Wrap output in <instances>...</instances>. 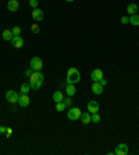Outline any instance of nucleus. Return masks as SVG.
Masks as SVG:
<instances>
[{
    "instance_id": "obj_1",
    "label": "nucleus",
    "mask_w": 139,
    "mask_h": 155,
    "mask_svg": "<svg viewBox=\"0 0 139 155\" xmlns=\"http://www.w3.org/2000/svg\"><path fill=\"white\" fill-rule=\"evenodd\" d=\"M45 76L40 71H33L32 75L29 76V85H31V90H39L40 86L43 85Z\"/></svg>"
},
{
    "instance_id": "obj_2",
    "label": "nucleus",
    "mask_w": 139,
    "mask_h": 155,
    "mask_svg": "<svg viewBox=\"0 0 139 155\" xmlns=\"http://www.w3.org/2000/svg\"><path fill=\"white\" fill-rule=\"evenodd\" d=\"M67 83H71V85H75V83H78L81 80V74L79 71L75 67H72V68H70L68 72H67Z\"/></svg>"
},
{
    "instance_id": "obj_3",
    "label": "nucleus",
    "mask_w": 139,
    "mask_h": 155,
    "mask_svg": "<svg viewBox=\"0 0 139 155\" xmlns=\"http://www.w3.org/2000/svg\"><path fill=\"white\" fill-rule=\"evenodd\" d=\"M81 115H82V112L77 107H70L67 111V118L70 121H78V119H81Z\"/></svg>"
},
{
    "instance_id": "obj_4",
    "label": "nucleus",
    "mask_w": 139,
    "mask_h": 155,
    "mask_svg": "<svg viewBox=\"0 0 139 155\" xmlns=\"http://www.w3.org/2000/svg\"><path fill=\"white\" fill-rule=\"evenodd\" d=\"M18 98H20V94L16 90H9L6 93V100L10 104H18Z\"/></svg>"
},
{
    "instance_id": "obj_5",
    "label": "nucleus",
    "mask_w": 139,
    "mask_h": 155,
    "mask_svg": "<svg viewBox=\"0 0 139 155\" xmlns=\"http://www.w3.org/2000/svg\"><path fill=\"white\" fill-rule=\"evenodd\" d=\"M29 67H31L33 71H42V68H43L42 58H39V57H32V58H31V62H29Z\"/></svg>"
},
{
    "instance_id": "obj_6",
    "label": "nucleus",
    "mask_w": 139,
    "mask_h": 155,
    "mask_svg": "<svg viewBox=\"0 0 139 155\" xmlns=\"http://www.w3.org/2000/svg\"><path fill=\"white\" fill-rule=\"evenodd\" d=\"M91 78L93 82H100V80L103 79V71L100 69V68H95V69L92 71Z\"/></svg>"
},
{
    "instance_id": "obj_7",
    "label": "nucleus",
    "mask_w": 139,
    "mask_h": 155,
    "mask_svg": "<svg viewBox=\"0 0 139 155\" xmlns=\"http://www.w3.org/2000/svg\"><path fill=\"white\" fill-rule=\"evenodd\" d=\"M11 44H13V47L21 48L22 46H24V39H22L21 35H18V36H13V39H11Z\"/></svg>"
},
{
    "instance_id": "obj_8",
    "label": "nucleus",
    "mask_w": 139,
    "mask_h": 155,
    "mask_svg": "<svg viewBox=\"0 0 139 155\" xmlns=\"http://www.w3.org/2000/svg\"><path fill=\"white\" fill-rule=\"evenodd\" d=\"M86 108H88V112H91V114H96L99 112V102L95 101V100H92V101L88 102V105H86Z\"/></svg>"
},
{
    "instance_id": "obj_9",
    "label": "nucleus",
    "mask_w": 139,
    "mask_h": 155,
    "mask_svg": "<svg viewBox=\"0 0 139 155\" xmlns=\"http://www.w3.org/2000/svg\"><path fill=\"white\" fill-rule=\"evenodd\" d=\"M114 154L116 155H127L128 154V145L127 144H118L114 148Z\"/></svg>"
},
{
    "instance_id": "obj_10",
    "label": "nucleus",
    "mask_w": 139,
    "mask_h": 155,
    "mask_svg": "<svg viewBox=\"0 0 139 155\" xmlns=\"http://www.w3.org/2000/svg\"><path fill=\"white\" fill-rule=\"evenodd\" d=\"M7 8H9V11H11V13L18 11V8H20L18 0H9V1H7Z\"/></svg>"
},
{
    "instance_id": "obj_11",
    "label": "nucleus",
    "mask_w": 139,
    "mask_h": 155,
    "mask_svg": "<svg viewBox=\"0 0 139 155\" xmlns=\"http://www.w3.org/2000/svg\"><path fill=\"white\" fill-rule=\"evenodd\" d=\"M29 102H31V98L28 97V94H21L20 98H18V104H20V107H28L29 105Z\"/></svg>"
},
{
    "instance_id": "obj_12",
    "label": "nucleus",
    "mask_w": 139,
    "mask_h": 155,
    "mask_svg": "<svg viewBox=\"0 0 139 155\" xmlns=\"http://www.w3.org/2000/svg\"><path fill=\"white\" fill-rule=\"evenodd\" d=\"M103 89H104V87H103L99 82H93V85H92V93H93V94L100 96V94L103 93Z\"/></svg>"
},
{
    "instance_id": "obj_13",
    "label": "nucleus",
    "mask_w": 139,
    "mask_h": 155,
    "mask_svg": "<svg viewBox=\"0 0 139 155\" xmlns=\"http://www.w3.org/2000/svg\"><path fill=\"white\" fill-rule=\"evenodd\" d=\"M32 18L35 20L36 22H39V21H42L43 20V11L40 10V8H33L32 10Z\"/></svg>"
},
{
    "instance_id": "obj_14",
    "label": "nucleus",
    "mask_w": 139,
    "mask_h": 155,
    "mask_svg": "<svg viewBox=\"0 0 139 155\" xmlns=\"http://www.w3.org/2000/svg\"><path fill=\"white\" fill-rule=\"evenodd\" d=\"M13 36H14V35L11 32V29H4L3 33H1V38H3V40H6V42H11Z\"/></svg>"
},
{
    "instance_id": "obj_15",
    "label": "nucleus",
    "mask_w": 139,
    "mask_h": 155,
    "mask_svg": "<svg viewBox=\"0 0 139 155\" xmlns=\"http://www.w3.org/2000/svg\"><path fill=\"white\" fill-rule=\"evenodd\" d=\"M127 13H128L129 15L136 14V13H138V4H136V3H129L128 7H127Z\"/></svg>"
},
{
    "instance_id": "obj_16",
    "label": "nucleus",
    "mask_w": 139,
    "mask_h": 155,
    "mask_svg": "<svg viewBox=\"0 0 139 155\" xmlns=\"http://www.w3.org/2000/svg\"><path fill=\"white\" fill-rule=\"evenodd\" d=\"M91 112H82L81 115V122L84 123V125H89L91 123Z\"/></svg>"
},
{
    "instance_id": "obj_17",
    "label": "nucleus",
    "mask_w": 139,
    "mask_h": 155,
    "mask_svg": "<svg viewBox=\"0 0 139 155\" xmlns=\"http://www.w3.org/2000/svg\"><path fill=\"white\" fill-rule=\"evenodd\" d=\"M63 100H64V94H63L60 90L54 91V93H53V101L54 102H61Z\"/></svg>"
},
{
    "instance_id": "obj_18",
    "label": "nucleus",
    "mask_w": 139,
    "mask_h": 155,
    "mask_svg": "<svg viewBox=\"0 0 139 155\" xmlns=\"http://www.w3.org/2000/svg\"><path fill=\"white\" fill-rule=\"evenodd\" d=\"M65 93H67V96L72 97L75 93H77V89H75V86L71 85V83H68V85H67V87H65Z\"/></svg>"
},
{
    "instance_id": "obj_19",
    "label": "nucleus",
    "mask_w": 139,
    "mask_h": 155,
    "mask_svg": "<svg viewBox=\"0 0 139 155\" xmlns=\"http://www.w3.org/2000/svg\"><path fill=\"white\" fill-rule=\"evenodd\" d=\"M129 24L134 27H139V15L138 14H132L129 17Z\"/></svg>"
},
{
    "instance_id": "obj_20",
    "label": "nucleus",
    "mask_w": 139,
    "mask_h": 155,
    "mask_svg": "<svg viewBox=\"0 0 139 155\" xmlns=\"http://www.w3.org/2000/svg\"><path fill=\"white\" fill-rule=\"evenodd\" d=\"M31 90V85L29 83H22L21 85V94H28Z\"/></svg>"
},
{
    "instance_id": "obj_21",
    "label": "nucleus",
    "mask_w": 139,
    "mask_h": 155,
    "mask_svg": "<svg viewBox=\"0 0 139 155\" xmlns=\"http://www.w3.org/2000/svg\"><path fill=\"white\" fill-rule=\"evenodd\" d=\"M65 109H67V107H65V104L63 101H61V102H56V111L63 112V111H65Z\"/></svg>"
},
{
    "instance_id": "obj_22",
    "label": "nucleus",
    "mask_w": 139,
    "mask_h": 155,
    "mask_svg": "<svg viewBox=\"0 0 139 155\" xmlns=\"http://www.w3.org/2000/svg\"><path fill=\"white\" fill-rule=\"evenodd\" d=\"M92 116H91V122L92 123H99L100 122V119H102V118H100V115H99V114H91Z\"/></svg>"
},
{
    "instance_id": "obj_23",
    "label": "nucleus",
    "mask_w": 139,
    "mask_h": 155,
    "mask_svg": "<svg viewBox=\"0 0 139 155\" xmlns=\"http://www.w3.org/2000/svg\"><path fill=\"white\" fill-rule=\"evenodd\" d=\"M31 31H32V33H35V35H38V33L40 32V28H39V25H38L36 22L31 25Z\"/></svg>"
},
{
    "instance_id": "obj_24",
    "label": "nucleus",
    "mask_w": 139,
    "mask_h": 155,
    "mask_svg": "<svg viewBox=\"0 0 139 155\" xmlns=\"http://www.w3.org/2000/svg\"><path fill=\"white\" fill-rule=\"evenodd\" d=\"M63 102L65 104V107L67 108H70V107H72V100H71V97H65L64 100H63Z\"/></svg>"
},
{
    "instance_id": "obj_25",
    "label": "nucleus",
    "mask_w": 139,
    "mask_h": 155,
    "mask_svg": "<svg viewBox=\"0 0 139 155\" xmlns=\"http://www.w3.org/2000/svg\"><path fill=\"white\" fill-rule=\"evenodd\" d=\"M11 32H13V35H14V36H18V35H21V28L16 25V27H13Z\"/></svg>"
},
{
    "instance_id": "obj_26",
    "label": "nucleus",
    "mask_w": 139,
    "mask_h": 155,
    "mask_svg": "<svg viewBox=\"0 0 139 155\" xmlns=\"http://www.w3.org/2000/svg\"><path fill=\"white\" fill-rule=\"evenodd\" d=\"M120 21H121V24H123V25H127V24H129V17L123 15V17H121V20H120Z\"/></svg>"
},
{
    "instance_id": "obj_27",
    "label": "nucleus",
    "mask_w": 139,
    "mask_h": 155,
    "mask_svg": "<svg viewBox=\"0 0 139 155\" xmlns=\"http://www.w3.org/2000/svg\"><path fill=\"white\" fill-rule=\"evenodd\" d=\"M38 4H39V0H29V6H31L32 8H36Z\"/></svg>"
},
{
    "instance_id": "obj_28",
    "label": "nucleus",
    "mask_w": 139,
    "mask_h": 155,
    "mask_svg": "<svg viewBox=\"0 0 139 155\" xmlns=\"http://www.w3.org/2000/svg\"><path fill=\"white\" fill-rule=\"evenodd\" d=\"M32 72H33V69H32V68H31V67H29V69H25V72H24V75H25V76H28V78H29V76L32 75Z\"/></svg>"
},
{
    "instance_id": "obj_29",
    "label": "nucleus",
    "mask_w": 139,
    "mask_h": 155,
    "mask_svg": "<svg viewBox=\"0 0 139 155\" xmlns=\"http://www.w3.org/2000/svg\"><path fill=\"white\" fill-rule=\"evenodd\" d=\"M11 134H13L11 128H7V130H6V136H7V137H11Z\"/></svg>"
},
{
    "instance_id": "obj_30",
    "label": "nucleus",
    "mask_w": 139,
    "mask_h": 155,
    "mask_svg": "<svg viewBox=\"0 0 139 155\" xmlns=\"http://www.w3.org/2000/svg\"><path fill=\"white\" fill-rule=\"evenodd\" d=\"M99 83H100V85H102V86H103V87H104V86H106V85H107V80H106V79H104V78H103V79H102V80H100V82H99Z\"/></svg>"
},
{
    "instance_id": "obj_31",
    "label": "nucleus",
    "mask_w": 139,
    "mask_h": 155,
    "mask_svg": "<svg viewBox=\"0 0 139 155\" xmlns=\"http://www.w3.org/2000/svg\"><path fill=\"white\" fill-rule=\"evenodd\" d=\"M6 130H7V128H6V126H0V133H4L6 134Z\"/></svg>"
},
{
    "instance_id": "obj_32",
    "label": "nucleus",
    "mask_w": 139,
    "mask_h": 155,
    "mask_svg": "<svg viewBox=\"0 0 139 155\" xmlns=\"http://www.w3.org/2000/svg\"><path fill=\"white\" fill-rule=\"evenodd\" d=\"M65 1H68V3H72V1H74V0H65Z\"/></svg>"
}]
</instances>
